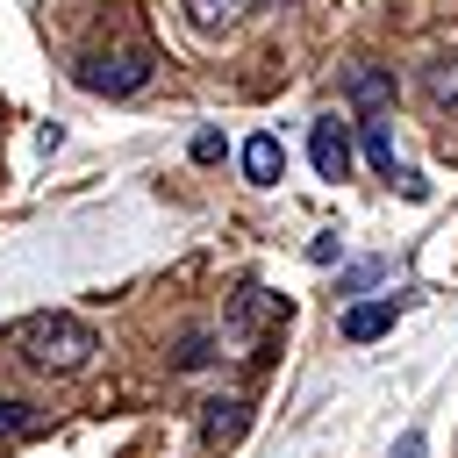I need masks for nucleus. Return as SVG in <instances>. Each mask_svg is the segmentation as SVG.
<instances>
[{
    "label": "nucleus",
    "instance_id": "nucleus-11",
    "mask_svg": "<svg viewBox=\"0 0 458 458\" xmlns=\"http://www.w3.org/2000/svg\"><path fill=\"white\" fill-rule=\"evenodd\" d=\"M358 143H365V165H372V172H386V179L401 172V165H394V143H386V129H379V122H365V136H358Z\"/></svg>",
    "mask_w": 458,
    "mask_h": 458
},
{
    "label": "nucleus",
    "instance_id": "nucleus-1",
    "mask_svg": "<svg viewBox=\"0 0 458 458\" xmlns=\"http://www.w3.org/2000/svg\"><path fill=\"white\" fill-rule=\"evenodd\" d=\"M93 351H100L93 322H79V315H64V308L29 315V322L14 329V358H21L29 372H57V379H64V372H86Z\"/></svg>",
    "mask_w": 458,
    "mask_h": 458
},
{
    "label": "nucleus",
    "instance_id": "nucleus-12",
    "mask_svg": "<svg viewBox=\"0 0 458 458\" xmlns=\"http://www.w3.org/2000/svg\"><path fill=\"white\" fill-rule=\"evenodd\" d=\"M43 429V415L36 408H21V401H0V437H36Z\"/></svg>",
    "mask_w": 458,
    "mask_h": 458
},
{
    "label": "nucleus",
    "instance_id": "nucleus-3",
    "mask_svg": "<svg viewBox=\"0 0 458 458\" xmlns=\"http://www.w3.org/2000/svg\"><path fill=\"white\" fill-rule=\"evenodd\" d=\"M279 315H286L279 293H265V286H236V293H229V315H222V336H229L236 351H258V344L279 329Z\"/></svg>",
    "mask_w": 458,
    "mask_h": 458
},
{
    "label": "nucleus",
    "instance_id": "nucleus-13",
    "mask_svg": "<svg viewBox=\"0 0 458 458\" xmlns=\"http://www.w3.org/2000/svg\"><path fill=\"white\" fill-rule=\"evenodd\" d=\"M215 157H222V136L200 129V136H193V165H215Z\"/></svg>",
    "mask_w": 458,
    "mask_h": 458
},
{
    "label": "nucleus",
    "instance_id": "nucleus-5",
    "mask_svg": "<svg viewBox=\"0 0 458 458\" xmlns=\"http://www.w3.org/2000/svg\"><path fill=\"white\" fill-rule=\"evenodd\" d=\"M308 157L322 179H351V129L344 122H315L308 129Z\"/></svg>",
    "mask_w": 458,
    "mask_h": 458
},
{
    "label": "nucleus",
    "instance_id": "nucleus-9",
    "mask_svg": "<svg viewBox=\"0 0 458 458\" xmlns=\"http://www.w3.org/2000/svg\"><path fill=\"white\" fill-rule=\"evenodd\" d=\"M243 422H250V415H243V401H208L200 437H208V444H236V437H243Z\"/></svg>",
    "mask_w": 458,
    "mask_h": 458
},
{
    "label": "nucleus",
    "instance_id": "nucleus-6",
    "mask_svg": "<svg viewBox=\"0 0 458 458\" xmlns=\"http://www.w3.org/2000/svg\"><path fill=\"white\" fill-rule=\"evenodd\" d=\"M186 7V21H193V36H229L258 0H179Z\"/></svg>",
    "mask_w": 458,
    "mask_h": 458
},
{
    "label": "nucleus",
    "instance_id": "nucleus-14",
    "mask_svg": "<svg viewBox=\"0 0 458 458\" xmlns=\"http://www.w3.org/2000/svg\"><path fill=\"white\" fill-rule=\"evenodd\" d=\"M422 451H429V444H422V429H401V444H394L386 458H422Z\"/></svg>",
    "mask_w": 458,
    "mask_h": 458
},
{
    "label": "nucleus",
    "instance_id": "nucleus-8",
    "mask_svg": "<svg viewBox=\"0 0 458 458\" xmlns=\"http://www.w3.org/2000/svg\"><path fill=\"white\" fill-rule=\"evenodd\" d=\"M386 329H394V301H365V308L344 315V336H351V344H372V336H386Z\"/></svg>",
    "mask_w": 458,
    "mask_h": 458
},
{
    "label": "nucleus",
    "instance_id": "nucleus-7",
    "mask_svg": "<svg viewBox=\"0 0 458 458\" xmlns=\"http://www.w3.org/2000/svg\"><path fill=\"white\" fill-rule=\"evenodd\" d=\"M279 172H286L279 136H250V143H243V179H250V186H279Z\"/></svg>",
    "mask_w": 458,
    "mask_h": 458
},
{
    "label": "nucleus",
    "instance_id": "nucleus-2",
    "mask_svg": "<svg viewBox=\"0 0 458 458\" xmlns=\"http://www.w3.org/2000/svg\"><path fill=\"white\" fill-rule=\"evenodd\" d=\"M150 64H157V57H150L143 43H107V50H86V57H79V86L122 100V93L150 86Z\"/></svg>",
    "mask_w": 458,
    "mask_h": 458
},
{
    "label": "nucleus",
    "instance_id": "nucleus-4",
    "mask_svg": "<svg viewBox=\"0 0 458 458\" xmlns=\"http://www.w3.org/2000/svg\"><path fill=\"white\" fill-rule=\"evenodd\" d=\"M344 100H351L358 114H386V107H394V72H386V64H351V72H344Z\"/></svg>",
    "mask_w": 458,
    "mask_h": 458
},
{
    "label": "nucleus",
    "instance_id": "nucleus-10",
    "mask_svg": "<svg viewBox=\"0 0 458 458\" xmlns=\"http://www.w3.org/2000/svg\"><path fill=\"white\" fill-rule=\"evenodd\" d=\"M422 86H429V100H437V107H458V57H437Z\"/></svg>",
    "mask_w": 458,
    "mask_h": 458
}]
</instances>
